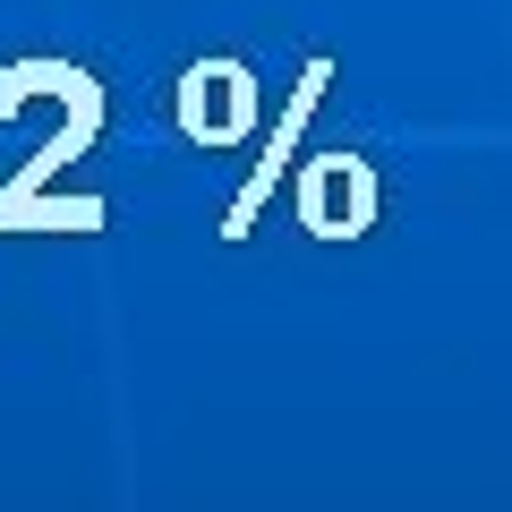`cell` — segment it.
Segmentation results:
<instances>
[{
  "mask_svg": "<svg viewBox=\"0 0 512 512\" xmlns=\"http://www.w3.org/2000/svg\"><path fill=\"white\" fill-rule=\"evenodd\" d=\"M94 128H103V86H94L86 69H69V128H60L52 146L35 154V163L18 171V180L0 188V231H35V205H43V180H52L60 163H77V154L94 146Z\"/></svg>",
  "mask_w": 512,
  "mask_h": 512,
  "instance_id": "1",
  "label": "cell"
},
{
  "mask_svg": "<svg viewBox=\"0 0 512 512\" xmlns=\"http://www.w3.org/2000/svg\"><path fill=\"white\" fill-rule=\"evenodd\" d=\"M333 86V60L316 52L308 69H299V86H291V103H282V120H274V146L256 154V171H248V188L231 197V214H222V239H248L256 231V214H265V197H274V180L291 171V146H299V128H308V111H316V94Z\"/></svg>",
  "mask_w": 512,
  "mask_h": 512,
  "instance_id": "2",
  "label": "cell"
}]
</instances>
